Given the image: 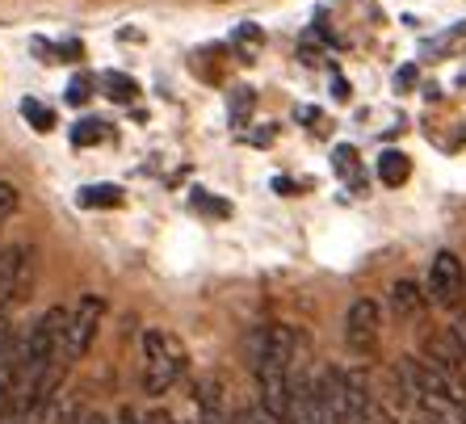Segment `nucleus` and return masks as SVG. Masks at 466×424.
Listing matches in <instances>:
<instances>
[{"instance_id":"nucleus-15","label":"nucleus","mask_w":466,"mask_h":424,"mask_svg":"<svg viewBox=\"0 0 466 424\" xmlns=\"http://www.w3.org/2000/svg\"><path fill=\"white\" fill-rule=\"evenodd\" d=\"M189 207H194L198 215H210V218H228L231 215V202L207 194V189H194V194H189Z\"/></svg>"},{"instance_id":"nucleus-21","label":"nucleus","mask_w":466,"mask_h":424,"mask_svg":"<svg viewBox=\"0 0 466 424\" xmlns=\"http://www.w3.org/2000/svg\"><path fill=\"white\" fill-rule=\"evenodd\" d=\"M273 135H278V131H273V126H265V131H257L248 143H257V147H265V143H273Z\"/></svg>"},{"instance_id":"nucleus-7","label":"nucleus","mask_w":466,"mask_h":424,"mask_svg":"<svg viewBox=\"0 0 466 424\" xmlns=\"http://www.w3.org/2000/svg\"><path fill=\"white\" fill-rule=\"evenodd\" d=\"M101 93H106L109 101H118V106H130V101L139 97V80L127 76V72H101Z\"/></svg>"},{"instance_id":"nucleus-19","label":"nucleus","mask_w":466,"mask_h":424,"mask_svg":"<svg viewBox=\"0 0 466 424\" xmlns=\"http://www.w3.org/2000/svg\"><path fill=\"white\" fill-rule=\"evenodd\" d=\"M13 345V316H9V307H0V353Z\"/></svg>"},{"instance_id":"nucleus-3","label":"nucleus","mask_w":466,"mask_h":424,"mask_svg":"<svg viewBox=\"0 0 466 424\" xmlns=\"http://www.w3.org/2000/svg\"><path fill=\"white\" fill-rule=\"evenodd\" d=\"M101 319H106V298H101V294H80V303L67 311V332H64V348H59L64 366L80 361L88 348H93Z\"/></svg>"},{"instance_id":"nucleus-1","label":"nucleus","mask_w":466,"mask_h":424,"mask_svg":"<svg viewBox=\"0 0 466 424\" xmlns=\"http://www.w3.org/2000/svg\"><path fill=\"white\" fill-rule=\"evenodd\" d=\"M252 374H257V403L273 424L290 420L294 395V328L269 324L257 332L252 345Z\"/></svg>"},{"instance_id":"nucleus-17","label":"nucleus","mask_w":466,"mask_h":424,"mask_svg":"<svg viewBox=\"0 0 466 424\" xmlns=\"http://www.w3.org/2000/svg\"><path fill=\"white\" fill-rule=\"evenodd\" d=\"M17 207H22V194H17V186L0 177V227H5V223L17 215Z\"/></svg>"},{"instance_id":"nucleus-13","label":"nucleus","mask_w":466,"mask_h":424,"mask_svg":"<svg viewBox=\"0 0 466 424\" xmlns=\"http://www.w3.org/2000/svg\"><path fill=\"white\" fill-rule=\"evenodd\" d=\"M76 202H80V207H88V210H93V207H101V210H106V207H122V189L118 186H85L76 194Z\"/></svg>"},{"instance_id":"nucleus-9","label":"nucleus","mask_w":466,"mask_h":424,"mask_svg":"<svg viewBox=\"0 0 466 424\" xmlns=\"http://www.w3.org/2000/svg\"><path fill=\"white\" fill-rule=\"evenodd\" d=\"M424 303H429V298L420 294V286H416V282H395V286H390V311H395L400 319L416 316Z\"/></svg>"},{"instance_id":"nucleus-22","label":"nucleus","mask_w":466,"mask_h":424,"mask_svg":"<svg viewBox=\"0 0 466 424\" xmlns=\"http://www.w3.org/2000/svg\"><path fill=\"white\" fill-rule=\"evenodd\" d=\"M395 85H403V88H408V85H416V67H403L400 76H395Z\"/></svg>"},{"instance_id":"nucleus-6","label":"nucleus","mask_w":466,"mask_h":424,"mask_svg":"<svg viewBox=\"0 0 466 424\" xmlns=\"http://www.w3.org/2000/svg\"><path fill=\"white\" fill-rule=\"evenodd\" d=\"M25 278H30V248H22V244L0 248V307L9 298H25Z\"/></svg>"},{"instance_id":"nucleus-23","label":"nucleus","mask_w":466,"mask_h":424,"mask_svg":"<svg viewBox=\"0 0 466 424\" xmlns=\"http://www.w3.org/2000/svg\"><path fill=\"white\" fill-rule=\"evenodd\" d=\"M80 424H109V420H106V416H101V412H88Z\"/></svg>"},{"instance_id":"nucleus-5","label":"nucleus","mask_w":466,"mask_h":424,"mask_svg":"<svg viewBox=\"0 0 466 424\" xmlns=\"http://www.w3.org/2000/svg\"><path fill=\"white\" fill-rule=\"evenodd\" d=\"M379 337H382V307L374 298H358L345 316V345L358 358H366V353L379 348Z\"/></svg>"},{"instance_id":"nucleus-2","label":"nucleus","mask_w":466,"mask_h":424,"mask_svg":"<svg viewBox=\"0 0 466 424\" xmlns=\"http://www.w3.org/2000/svg\"><path fill=\"white\" fill-rule=\"evenodd\" d=\"M185 366H189V353H185V345L173 332H164V328H147L143 332V391L152 399L173 391L181 382Z\"/></svg>"},{"instance_id":"nucleus-16","label":"nucleus","mask_w":466,"mask_h":424,"mask_svg":"<svg viewBox=\"0 0 466 424\" xmlns=\"http://www.w3.org/2000/svg\"><path fill=\"white\" fill-rule=\"evenodd\" d=\"M106 135H109L106 122H97V118H85L72 126V143H76V147H93V143H101Z\"/></svg>"},{"instance_id":"nucleus-8","label":"nucleus","mask_w":466,"mask_h":424,"mask_svg":"<svg viewBox=\"0 0 466 424\" xmlns=\"http://www.w3.org/2000/svg\"><path fill=\"white\" fill-rule=\"evenodd\" d=\"M332 168L340 173V181H349V186L358 189H366V173H361V160H358V147H349V143H340L337 152H332Z\"/></svg>"},{"instance_id":"nucleus-12","label":"nucleus","mask_w":466,"mask_h":424,"mask_svg":"<svg viewBox=\"0 0 466 424\" xmlns=\"http://www.w3.org/2000/svg\"><path fill=\"white\" fill-rule=\"evenodd\" d=\"M231 46H236L239 59H248V64H252V59L265 51V30H260V25H252V22L236 25V34H231Z\"/></svg>"},{"instance_id":"nucleus-20","label":"nucleus","mask_w":466,"mask_h":424,"mask_svg":"<svg viewBox=\"0 0 466 424\" xmlns=\"http://www.w3.org/2000/svg\"><path fill=\"white\" fill-rule=\"evenodd\" d=\"M366 424H400V420H395L387 408H379V403H374V408H370V420H366Z\"/></svg>"},{"instance_id":"nucleus-14","label":"nucleus","mask_w":466,"mask_h":424,"mask_svg":"<svg viewBox=\"0 0 466 424\" xmlns=\"http://www.w3.org/2000/svg\"><path fill=\"white\" fill-rule=\"evenodd\" d=\"M22 118L25 122H30V126H34V131H55V109L51 106H43V101H38V97H25L22 101Z\"/></svg>"},{"instance_id":"nucleus-11","label":"nucleus","mask_w":466,"mask_h":424,"mask_svg":"<svg viewBox=\"0 0 466 424\" xmlns=\"http://www.w3.org/2000/svg\"><path fill=\"white\" fill-rule=\"evenodd\" d=\"M379 177H382V186H390V189H400L408 177H412V160L403 152H382L379 156Z\"/></svg>"},{"instance_id":"nucleus-18","label":"nucleus","mask_w":466,"mask_h":424,"mask_svg":"<svg viewBox=\"0 0 466 424\" xmlns=\"http://www.w3.org/2000/svg\"><path fill=\"white\" fill-rule=\"evenodd\" d=\"M93 97V76H72V85H67V106H85V101Z\"/></svg>"},{"instance_id":"nucleus-10","label":"nucleus","mask_w":466,"mask_h":424,"mask_svg":"<svg viewBox=\"0 0 466 424\" xmlns=\"http://www.w3.org/2000/svg\"><path fill=\"white\" fill-rule=\"evenodd\" d=\"M252 109H257V93H252L248 85L231 88V93H228V118H231V126H236V131H244V126H248Z\"/></svg>"},{"instance_id":"nucleus-4","label":"nucleus","mask_w":466,"mask_h":424,"mask_svg":"<svg viewBox=\"0 0 466 424\" xmlns=\"http://www.w3.org/2000/svg\"><path fill=\"white\" fill-rule=\"evenodd\" d=\"M424 298L441 311H458L466 298V273L462 261L454 252H437L433 265H429V278H424Z\"/></svg>"}]
</instances>
